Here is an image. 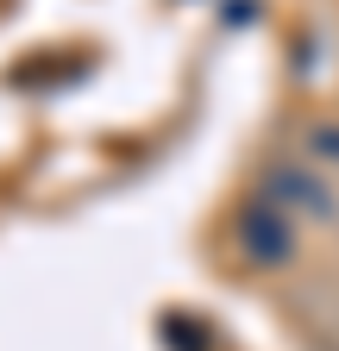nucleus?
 Wrapping results in <instances>:
<instances>
[{
	"mask_svg": "<svg viewBox=\"0 0 339 351\" xmlns=\"http://www.w3.org/2000/svg\"><path fill=\"white\" fill-rule=\"evenodd\" d=\"M239 245L258 257V263H283L289 257V232H283V219H277L270 201H258V207L239 213Z\"/></svg>",
	"mask_w": 339,
	"mask_h": 351,
	"instance_id": "f257e3e1",
	"label": "nucleus"
},
{
	"mask_svg": "<svg viewBox=\"0 0 339 351\" xmlns=\"http://www.w3.org/2000/svg\"><path fill=\"white\" fill-rule=\"evenodd\" d=\"M314 151H327V157H339V125H320V132H314Z\"/></svg>",
	"mask_w": 339,
	"mask_h": 351,
	"instance_id": "f03ea898",
	"label": "nucleus"
}]
</instances>
